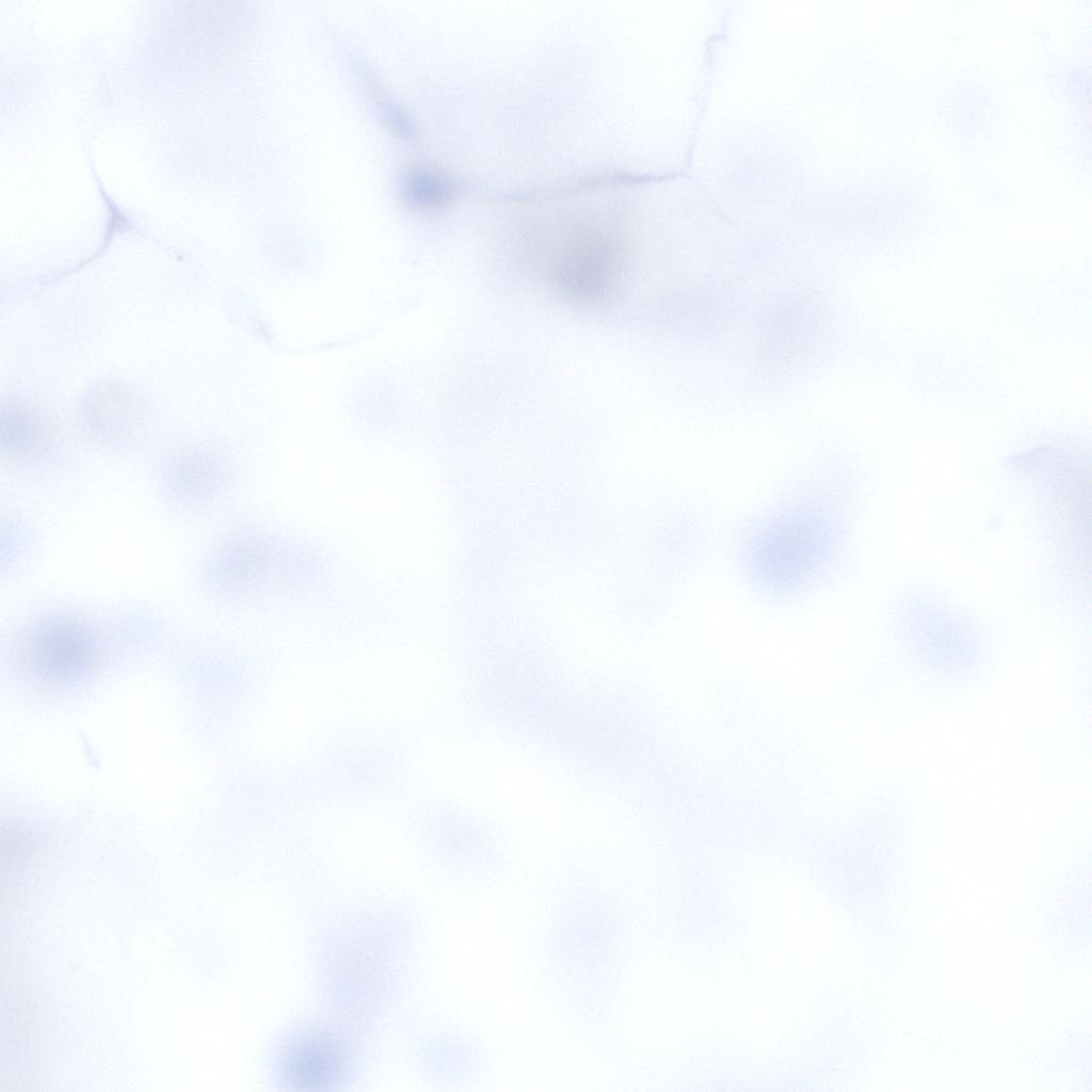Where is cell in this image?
I'll return each mask as SVG.
<instances>
[{
	"label": "cell",
	"instance_id": "cell-1",
	"mask_svg": "<svg viewBox=\"0 0 1092 1092\" xmlns=\"http://www.w3.org/2000/svg\"><path fill=\"white\" fill-rule=\"evenodd\" d=\"M154 631V614L144 606L94 610L52 604L22 617L13 635L12 651L36 679L64 684L96 670L113 644L152 637Z\"/></svg>",
	"mask_w": 1092,
	"mask_h": 1092
},
{
	"label": "cell",
	"instance_id": "cell-2",
	"mask_svg": "<svg viewBox=\"0 0 1092 1092\" xmlns=\"http://www.w3.org/2000/svg\"><path fill=\"white\" fill-rule=\"evenodd\" d=\"M624 257L621 244L600 229L582 227L562 241L551 260V278L571 301L596 305L620 288Z\"/></svg>",
	"mask_w": 1092,
	"mask_h": 1092
},
{
	"label": "cell",
	"instance_id": "cell-3",
	"mask_svg": "<svg viewBox=\"0 0 1092 1092\" xmlns=\"http://www.w3.org/2000/svg\"><path fill=\"white\" fill-rule=\"evenodd\" d=\"M0 445L2 462L12 475L31 481L54 482L71 469L58 430L34 404L10 399L2 404Z\"/></svg>",
	"mask_w": 1092,
	"mask_h": 1092
},
{
	"label": "cell",
	"instance_id": "cell-4",
	"mask_svg": "<svg viewBox=\"0 0 1092 1092\" xmlns=\"http://www.w3.org/2000/svg\"><path fill=\"white\" fill-rule=\"evenodd\" d=\"M157 500L167 510L196 515L220 498L228 480L223 459L200 443L163 452L150 473Z\"/></svg>",
	"mask_w": 1092,
	"mask_h": 1092
},
{
	"label": "cell",
	"instance_id": "cell-5",
	"mask_svg": "<svg viewBox=\"0 0 1092 1092\" xmlns=\"http://www.w3.org/2000/svg\"><path fill=\"white\" fill-rule=\"evenodd\" d=\"M142 413L131 396L116 387L96 390L83 411L82 429L93 444L110 451H128L142 434Z\"/></svg>",
	"mask_w": 1092,
	"mask_h": 1092
},
{
	"label": "cell",
	"instance_id": "cell-6",
	"mask_svg": "<svg viewBox=\"0 0 1092 1092\" xmlns=\"http://www.w3.org/2000/svg\"><path fill=\"white\" fill-rule=\"evenodd\" d=\"M282 1066L287 1082L293 1088L325 1090L340 1083L347 1057L334 1038L314 1033L296 1040L288 1048Z\"/></svg>",
	"mask_w": 1092,
	"mask_h": 1092
},
{
	"label": "cell",
	"instance_id": "cell-7",
	"mask_svg": "<svg viewBox=\"0 0 1092 1092\" xmlns=\"http://www.w3.org/2000/svg\"><path fill=\"white\" fill-rule=\"evenodd\" d=\"M38 546V533L26 517L7 514L1 518L0 573L17 574L31 562Z\"/></svg>",
	"mask_w": 1092,
	"mask_h": 1092
},
{
	"label": "cell",
	"instance_id": "cell-8",
	"mask_svg": "<svg viewBox=\"0 0 1092 1092\" xmlns=\"http://www.w3.org/2000/svg\"><path fill=\"white\" fill-rule=\"evenodd\" d=\"M404 202L418 210H434L450 204L455 194L453 182L445 174L429 167L408 171L401 181Z\"/></svg>",
	"mask_w": 1092,
	"mask_h": 1092
}]
</instances>
